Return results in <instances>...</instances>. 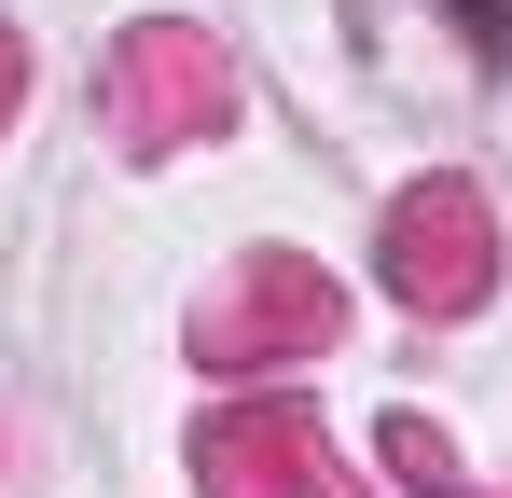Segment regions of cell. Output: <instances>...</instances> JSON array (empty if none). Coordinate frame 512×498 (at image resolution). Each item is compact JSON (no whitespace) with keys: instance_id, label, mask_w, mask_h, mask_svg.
<instances>
[{"instance_id":"1","label":"cell","mask_w":512,"mask_h":498,"mask_svg":"<svg viewBox=\"0 0 512 498\" xmlns=\"http://www.w3.org/2000/svg\"><path fill=\"white\" fill-rule=\"evenodd\" d=\"M388 277H402L416 305H471V291H485V222H471V194H416V208L388 222Z\"/></svg>"},{"instance_id":"2","label":"cell","mask_w":512,"mask_h":498,"mask_svg":"<svg viewBox=\"0 0 512 498\" xmlns=\"http://www.w3.org/2000/svg\"><path fill=\"white\" fill-rule=\"evenodd\" d=\"M208 111H222V56L180 42V28H153V42L125 56V125H139V153H167L180 125H208Z\"/></svg>"},{"instance_id":"3","label":"cell","mask_w":512,"mask_h":498,"mask_svg":"<svg viewBox=\"0 0 512 498\" xmlns=\"http://www.w3.org/2000/svg\"><path fill=\"white\" fill-rule=\"evenodd\" d=\"M319 332H333V291L277 263V277H250V291L208 319V346H222V360H277V346H319Z\"/></svg>"},{"instance_id":"4","label":"cell","mask_w":512,"mask_h":498,"mask_svg":"<svg viewBox=\"0 0 512 498\" xmlns=\"http://www.w3.org/2000/svg\"><path fill=\"white\" fill-rule=\"evenodd\" d=\"M457 14H471V42H485V56H512V0H457Z\"/></svg>"},{"instance_id":"5","label":"cell","mask_w":512,"mask_h":498,"mask_svg":"<svg viewBox=\"0 0 512 498\" xmlns=\"http://www.w3.org/2000/svg\"><path fill=\"white\" fill-rule=\"evenodd\" d=\"M0 97H14V42H0Z\"/></svg>"}]
</instances>
